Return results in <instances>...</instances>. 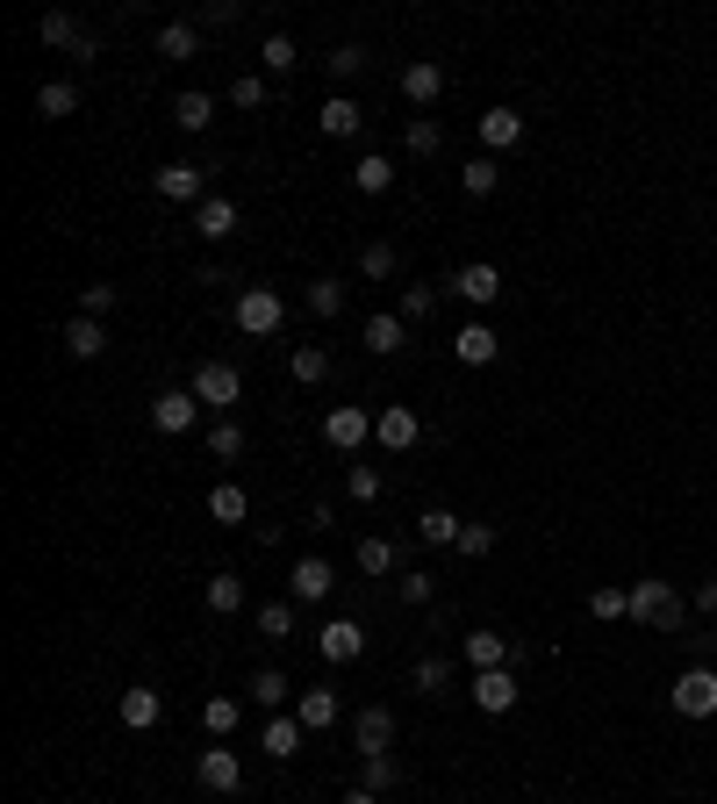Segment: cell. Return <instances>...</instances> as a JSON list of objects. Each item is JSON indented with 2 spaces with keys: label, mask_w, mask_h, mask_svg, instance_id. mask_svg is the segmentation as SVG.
<instances>
[{
  "label": "cell",
  "mask_w": 717,
  "mask_h": 804,
  "mask_svg": "<svg viewBox=\"0 0 717 804\" xmlns=\"http://www.w3.org/2000/svg\"><path fill=\"white\" fill-rule=\"evenodd\" d=\"M682 618H689V603L675 597V582H667V574H638V582H632V625L682 632Z\"/></svg>",
  "instance_id": "6da1fadb"
},
{
  "label": "cell",
  "mask_w": 717,
  "mask_h": 804,
  "mask_svg": "<svg viewBox=\"0 0 717 804\" xmlns=\"http://www.w3.org/2000/svg\"><path fill=\"white\" fill-rule=\"evenodd\" d=\"M187 388H194V403H202V409H216V417H231V409L244 403V374L231 367V359H202Z\"/></svg>",
  "instance_id": "7a4b0ae2"
},
{
  "label": "cell",
  "mask_w": 717,
  "mask_h": 804,
  "mask_svg": "<svg viewBox=\"0 0 717 804\" xmlns=\"http://www.w3.org/2000/svg\"><path fill=\"white\" fill-rule=\"evenodd\" d=\"M675 719H717V669L710 661L675 675Z\"/></svg>",
  "instance_id": "3957f363"
},
{
  "label": "cell",
  "mask_w": 717,
  "mask_h": 804,
  "mask_svg": "<svg viewBox=\"0 0 717 804\" xmlns=\"http://www.w3.org/2000/svg\"><path fill=\"white\" fill-rule=\"evenodd\" d=\"M158 202H180V208H202L208 202V180H202V165L194 159H173V165H158Z\"/></svg>",
  "instance_id": "277c9868"
},
{
  "label": "cell",
  "mask_w": 717,
  "mask_h": 804,
  "mask_svg": "<svg viewBox=\"0 0 717 804\" xmlns=\"http://www.w3.org/2000/svg\"><path fill=\"white\" fill-rule=\"evenodd\" d=\"M316 654H324V669H352L366 654V625L359 618H330V625L316 632Z\"/></svg>",
  "instance_id": "5b68a950"
},
{
  "label": "cell",
  "mask_w": 717,
  "mask_h": 804,
  "mask_svg": "<svg viewBox=\"0 0 717 804\" xmlns=\"http://www.w3.org/2000/svg\"><path fill=\"white\" fill-rule=\"evenodd\" d=\"M280 324H287V302L273 295V287H244V295H237V330H252V338H273Z\"/></svg>",
  "instance_id": "8992f818"
},
{
  "label": "cell",
  "mask_w": 717,
  "mask_h": 804,
  "mask_svg": "<svg viewBox=\"0 0 717 804\" xmlns=\"http://www.w3.org/2000/svg\"><path fill=\"white\" fill-rule=\"evenodd\" d=\"M417 438H423V417H417L409 403H388V409L373 417V446H380V452H409Z\"/></svg>",
  "instance_id": "52a82bcc"
},
{
  "label": "cell",
  "mask_w": 717,
  "mask_h": 804,
  "mask_svg": "<svg viewBox=\"0 0 717 804\" xmlns=\"http://www.w3.org/2000/svg\"><path fill=\"white\" fill-rule=\"evenodd\" d=\"M151 424H158V438H187L194 424H202V403H194V388H165V396L151 403Z\"/></svg>",
  "instance_id": "ba28073f"
},
{
  "label": "cell",
  "mask_w": 717,
  "mask_h": 804,
  "mask_svg": "<svg viewBox=\"0 0 717 804\" xmlns=\"http://www.w3.org/2000/svg\"><path fill=\"white\" fill-rule=\"evenodd\" d=\"M194 776H202V791H208V797H231V791H244V762H237L231 747H223V740H216V747H202Z\"/></svg>",
  "instance_id": "9c48e42d"
},
{
  "label": "cell",
  "mask_w": 717,
  "mask_h": 804,
  "mask_svg": "<svg viewBox=\"0 0 717 804\" xmlns=\"http://www.w3.org/2000/svg\"><path fill=\"white\" fill-rule=\"evenodd\" d=\"M366 438H373V417H366L359 403H338V409L324 417V446H330V452H359Z\"/></svg>",
  "instance_id": "30bf717a"
},
{
  "label": "cell",
  "mask_w": 717,
  "mask_h": 804,
  "mask_svg": "<svg viewBox=\"0 0 717 804\" xmlns=\"http://www.w3.org/2000/svg\"><path fill=\"white\" fill-rule=\"evenodd\" d=\"M330 582H338V574H330V560H324V553H301L295 568H287V597H295V603H324V597H330Z\"/></svg>",
  "instance_id": "8fae6325"
},
{
  "label": "cell",
  "mask_w": 717,
  "mask_h": 804,
  "mask_svg": "<svg viewBox=\"0 0 717 804\" xmlns=\"http://www.w3.org/2000/svg\"><path fill=\"white\" fill-rule=\"evenodd\" d=\"M452 295L474 302V309H495V302H502V266H488V259L460 266V273H452Z\"/></svg>",
  "instance_id": "7c38bea8"
},
{
  "label": "cell",
  "mask_w": 717,
  "mask_h": 804,
  "mask_svg": "<svg viewBox=\"0 0 717 804\" xmlns=\"http://www.w3.org/2000/svg\"><path fill=\"white\" fill-rule=\"evenodd\" d=\"M301 740H309V725H301L295 711H273V719H266V733H258V747H266L273 762H295V754H301Z\"/></svg>",
  "instance_id": "4fadbf2b"
},
{
  "label": "cell",
  "mask_w": 717,
  "mask_h": 804,
  "mask_svg": "<svg viewBox=\"0 0 717 804\" xmlns=\"http://www.w3.org/2000/svg\"><path fill=\"white\" fill-rule=\"evenodd\" d=\"M516 696H524V690H516V675H510V669H481V675H474V704L488 711V719L516 711Z\"/></svg>",
  "instance_id": "5bb4252c"
},
{
  "label": "cell",
  "mask_w": 717,
  "mask_h": 804,
  "mask_svg": "<svg viewBox=\"0 0 717 804\" xmlns=\"http://www.w3.org/2000/svg\"><path fill=\"white\" fill-rule=\"evenodd\" d=\"M352 560H359V574H402V568H409V546L373 532V539H359V553H352Z\"/></svg>",
  "instance_id": "9a60e30c"
},
{
  "label": "cell",
  "mask_w": 717,
  "mask_h": 804,
  "mask_svg": "<svg viewBox=\"0 0 717 804\" xmlns=\"http://www.w3.org/2000/svg\"><path fill=\"white\" fill-rule=\"evenodd\" d=\"M115 719L130 725V733H151V725L165 719V696L158 690H144V682H136V690H122V704H115Z\"/></svg>",
  "instance_id": "2e32d148"
},
{
  "label": "cell",
  "mask_w": 717,
  "mask_h": 804,
  "mask_svg": "<svg viewBox=\"0 0 717 804\" xmlns=\"http://www.w3.org/2000/svg\"><path fill=\"white\" fill-rule=\"evenodd\" d=\"M438 94H445V65H438V58H417V65H402V101L431 109Z\"/></svg>",
  "instance_id": "e0dca14e"
},
{
  "label": "cell",
  "mask_w": 717,
  "mask_h": 804,
  "mask_svg": "<svg viewBox=\"0 0 717 804\" xmlns=\"http://www.w3.org/2000/svg\"><path fill=\"white\" fill-rule=\"evenodd\" d=\"M516 144H524V115L516 109H488L481 115V151L495 159V151H516Z\"/></svg>",
  "instance_id": "ac0fdd59"
},
{
  "label": "cell",
  "mask_w": 717,
  "mask_h": 804,
  "mask_svg": "<svg viewBox=\"0 0 717 804\" xmlns=\"http://www.w3.org/2000/svg\"><path fill=\"white\" fill-rule=\"evenodd\" d=\"M316 123H324V136H330V144H345V136H359V123H366V109H359L352 94H330L324 109H316Z\"/></svg>",
  "instance_id": "d6986e66"
},
{
  "label": "cell",
  "mask_w": 717,
  "mask_h": 804,
  "mask_svg": "<svg viewBox=\"0 0 717 804\" xmlns=\"http://www.w3.org/2000/svg\"><path fill=\"white\" fill-rule=\"evenodd\" d=\"M352 740H359V754H388V740H395V711H388V704H366L359 719H352Z\"/></svg>",
  "instance_id": "ffe728a7"
},
{
  "label": "cell",
  "mask_w": 717,
  "mask_h": 804,
  "mask_svg": "<svg viewBox=\"0 0 717 804\" xmlns=\"http://www.w3.org/2000/svg\"><path fill=\"white\" fill-rule=\"evenodd\" d=\"M295 719L309 725V733H330V725L345 719V704H338V690H301L295 696Z\"/></svg>",
  "instance_id": "44dd1931"
},
{
  "label": "cell",
  "mask_w": 717,
  "mask_h": 804,
  "mask_svg": "<svg viewBox=\"0 0 717 804\" xmlns=\"http://www.w3.org/2000/svg\"><path fill=\"white\" fill-rule=\"evenodd\" d=\"M194 231H202L208 245H223V237L237 231V202H231V194H208V202L194 208Z\"/></svg>",
  "instance_id": "7402d4cb"
},
{
  "label": "cell",
  "mask_w": 717,
  "mask_h": 804,
  "mask_svg": "<svg viewBox=\"0 0 717 804\" xmlns=\"http://www.w3.org/2000/svg\"><path fill=\"white\" fill-rule=\"evenodd\" d=\"M452 353H460V367H488V359L502 353V338H495V324H467L460 338H452Z\"/></svg>",
  "instance_id": "603a6c76"
},
{
  "label": "cell",
  "mask_w": 717,
  "mask_h": 804,
  "mask_svg": "<svg viewBox=\"0 0 717 804\" xmlns=\"http://www.w3.org/2000/svg\"><path fill=\"white\" fill-rule=\"evenodd\" d=\"M65 353H72V359H101V353H109V324H94V316H72V324H65Z\"/></svg>",
  "instance_id": "cb8c5ba5"
},
{
  "label": "cell",
  "mask_w": 717,
  "mask_h": 804,
  "mask_svg": "<svg viewBox=\"0 0 717 804\" xmlns=\"http://www.w3.org/2000/svg\"><path fill=\"white\" fill-rule=\"evenodd\" d=\"M510 632H467V661H474V675L481 669H510Z\"/></svg>",
  "instance_id": "d4e9b609"
},
{
  "label": "cell",
  "mask_w": 717,
  "mask_h": 804,
  "mask_svg": "<svg viewBox=\"0 0 717 804\" xmlns=\"http://www.w3.org/2000/svg\"><path fill=\"white\" fill-rule=\"evenodd\" d=\"M252 696L266 704V719H273V711H295V696H301V690H295V682H287L280 669H258V675H252Z\"/></svg>",
  "instance_id": "484cf974"
},
{
  "label": "cell",
  "mask_w": 717,
  "mask_h": 804,
  "mask_svg": "<svg viewBox=\"0 0 717 804\" xmlns=\"http://www.w3.org/2000/svg\"><path fill=\"white\" fill-rule=\"evenodd\" d=\"M194 51H202V29H194V22H165L158 29V58H165V65H187Z\"/></svg>",
  "instance_id": "4316f807"
},
{
  "label": "cell",
  "mask_w": 717,
  "mask_h": 804,
  "mask_svg": "<svg viewBox=\"0 0 717 804\" xmlns=\"http://www.w3.org/2000/svg\"><path fill=\"white\" fill-rule=\"evenodd\" d=\"M72 109H80V86H72V80H43L37 86V115H43V123H65Z\"/></svg>",
  "instance_id": "83f0119b"
},
{
  "label": "cell",
  "mask_w": 717,
  "mask_h": 804,
  "mask_svg": "<svg viewBox=\"0 0 717 804\" xmlns=\"http://www.w3.org/2000/svg\"><path fill=\"white\" fill-rule=\"evenodd\" d=\"M395 783H402V762H395V754H359V791L388 797Z\"/></svg>",
  "instance_id": "f1b7e54d"
},
{
  "label": "cell",
  "mask_w": 717,
  "mask_h": 804,
  "mask_svg": "<svg viewBox=\"0 0 717 804\" xmlns=\"http://www.w3.org/2000/svg\"><path fill=\"white\" fill-rule=\"evenodd\" d=\"M402 338H409V324H402V316H388V309H380V316H366V353H380V359H388V353H402Z\"/></svg>",
  "instance_id": "f546056e"
},
{
  "label": "cell",
  "mask_w": 717,
  "mask_h": 804,
  "mask_svg": "<svg viewBox=\"0 0 717 804\" xmlns=\"http://www.w3.org/2000/svg\"><path fill=\"white\" fill-rule=\"evenodd\" d=\"M258 632H266L273 647L280 640H295V597H273V603H258V618H252Z\"/></svg>",
  "instance_id": "4dcf8cb0"
},
{
  "label": "cell",
  "mask_w": 717,
  "mask_h": 804,
  "mask_svg": "<svg viewBox=\"0 0 717 804\" xmlns=\"http://www.w3.org/2000/svg\"><path fill=\"white\" fill-rule=\"evenodd\" d=\"M244 510H252V496H244L237 481H216V489H208V518L216 525H244Z\"/></svg>",
  "instance_id": "1f68e13d"
},
{
  "label": "cell",
  "mask_w": 717,
  "mask_h": 804,
  "mask_svg": "<svg viewBox=\"0 0 717 804\" xmlns=\"http://www.w3.org/2000/svg\"><path fill=\"white\" fill-rule=\"evenodd\" d=\"M202 603H208L216 618H237V611H244V582H237V574H208Z\"/></svg>",
  "instance_id": "d6a6232c"
},
{
  "label": "cell",
  "mask_w": 717,
  "mask_h": 804,
  "mask_svg": "<svg viewBox=\"0 0 717 804\" xmlns=\"http://www.w3.org/2000/svg\"><path fill=\"white\" fill-rule=\"evenodd\" d=\"M460 532H467V518H452V510H423V518H417V539L423 546H460Z\"/></svg>",
  "instance_id": "836d02e7"
},
{
  "label": "cell",
  "mask_w": 717,
  "mask_h": 804,
  "mask_svg": "<svg viewBox=\"0 0 717 804\" xmlns=\"http://www.w3.org/2000/svg\"><path fill=\"white\" fill-rule=\"evenodd\" d=\"M460 187L474 194V202H488V194L502 187V165H495V159H488V151H481V159H467V165H460Z\"/></svg>",
  "instance_id": "e575fe53"
},
{
  "label": "cell",
  "mask_w": 717,
  "mask_h": 804,
  "mask_svg": "<svg viewBox=\"0 0 717 804\" xmlns=\"http://www.w3.org/2000/svg\"><path fill=\"white\" fill-rule=\"evenodd\" d=\"M37 37L51 43V51H80L86 22H80V14H43V22H37Z\"/></svg>",
  "instance_id": "d590c367"
},
{
  "label": "cell",
  "mask_w": 717,
  "mask_h": 804,
  "mask_svg": "<svg viewBox=\"0 0 717 804\" xmlns=\"http://www.w3.org/2000/svg\"><path fill=\"white\" fill-rule=\"evenodd\" d=\"M287 367H295V381H301V388L330 381V345H295V359H287Z\"/></svg>",
  "instance_id": "8d00e7d4"
},
{
  "label": "cell",
  "mask_w": 717,
  "mask_h": 804,
  "mask_svg": "<svg viewBox=\"0 0 717 804\" xmlns=\"http://www.w3.org/2000/svg\"><path fill=\"white\" fill-rule=\"evenodd\" d=\"M173 123L202 136L208 123H216V94H180V101H173Z\"/></svg>",
  "instance_id": "74e56055"
},
{
  "label": "cell",
  "mask_w": 717,
  "mask_h": 804,
  "mask_svg": "<svg viewBox=\"0 0 717 804\" xmlns=\"http://www.w3.org/2000/svg\"><path fill=\"white\" fill-rule=\"evenodd\" d=\"M202 725H208V740H231L237 725H244V711H237V696H208L202 704Z\"/></svg>",
  "instance_id": "f35d334b"
},
{
  "label": "cell",
  "mask_w": 717,
  "mask_h": 804,
  "mask_svg": "<svg viewBox=\"0 0 717 804\" xmlns=\"http://www.w3.org/2000/svg\"><path fill=\"white\" fill-rule=\"evenodd\" d=\"M352 187H359V194H388V187H395V165L380 159V151H366V159L352 165Z\"/></svg>",
  "instance_id": "ab89813d"
},
{
  "label": "cell",
  "mask_w": 717,
  "mask_h": 804,
  "mask_svg": "<svg viewBox=\"0 0 717 804\" xmlns=\"http://www.w3.org/2000/svg\"><path fill=\"white\" fill-rule=\"evenodd\" d=\"M345 496H352V503H380V467L373 460H352V467H345Z\"/></svg>",
  "instance_id": "60d3db41"
},
{
  "label": "cell",
  "mask_w": 717,
  "mask_h": 804,
  "mask_svg": "<svg viewBox=\"0 0 717 804\" xmlns=\"http://www.w3.org/2000/svg\"><path fill=\"white\" fill-rule=\"evenodd\" d=\"M431 309H438V287H431V281H409V287H402V309H395V316H402V324H423Z\"/></svg>",
  "instance_id": "b9f144b4"
},
{
  "label": "cell",
  "mask_w": 717,
  "mask_h": 804,
  "mask_svg": "<svg viewBox=\"0 0 717 804\" xmlns=\"http://www.w3.org/2000/svg\"><path fill=\"white\" fill-rule=\"evenodd\" d=\"M438 144H445V130H438V123H431V115H417V123H409V130H402V151H409V159H431V151H438Z\"/></svg>",
  "instance_id": "7bdbcfd3"
},
{
  "label": "cell",
  "mask_w": 717,
  "mask_h": 804,
  "mask_svg": "<svg viewBox=\"0 0 717 804\" xmlns=\"http://www.w3.org/2000/svg\"><path fill=\"white\" fill-rule=\"evenodd\" d=\"M301 302H309V316H324V324H330V316L345 309V281H309V295H301Z\"/></svg>",
  "instance_id": "ee69618b"
},
{
  "label": "cell",
  "mask_w": 717,
  "mask_h": 804,
  "mask_svg": "<svg viewBox=\"0 0 717 804\" xmlns=\"http://www.w3.org/2000/svg\"><path fill=\"white\" fill-rule=\"evenodd\" d=\"M208 452H216V460H244V424H237V417H216V431H208Z\"/></svg>",
  "instance_id": "f6af8a7d"
},
{
  "label": "cell",
  "mask_w": 717,
  "mask_h": 804,
  "mask_svg": "<svg viewBox=\"0 0 717 804\" xmlns=\"http://www.w3.org/2000/svg\"><path fill=\"white\" fill-rule=\"evenodd\" d=\"M588 618H603V625L632 618V589H596V597H588Z\"/></svg>",
  "instance_id": "bcb514c9"
},
{
  "label": "cell",
  "mask_w": 717,
  "mask_h": 804,
  "mask_svg": "<svg viewBox=\"0 0 717 804\" xmlns=\"http://www.w3.org/2000/svg\"><path fill=\"white\" fill-rule=\"evenodd\" d=\"M395 266H402V252H395V245H380V237H373V245L359 252V273H366V281H388Z\"/></svg>",
  "instance_id": "7dc6e473"
},
{
  "label": "cell",
  "mask_w": 717,
  "mask_h": 804,
  "mask_svg": "<svg viewBox=\"0 0 717 804\" xmlns=\"http://www.w3.org/2000/svg\"><path fill=\"white\" fill-rule=\"evenodd\" d=\"M258 58H266V72H295V37H280V29H273V37L258 43Z\"/></svg>",
  "instance_id": "c3c4849f"
},
{
  "label": "cell",
  "mask_w": 717,
  "mask_h": 804,
  "mask_svg": "<svg viewBox=\"0 0 717 804\" xmlns=\"http://www.w3.org/2000/svg\"><path fill=\"white\" fill-rule=\"evenodd\" d=\"M237 14H244L237 0H202V8H194V29H231Z\"/></svg>",
  "instance_id": "681fc988"
},
{
  "label": "cell",
  "mask_w": 717,
  "mask_h": 804,
  "mask_svg": "<svg viewBox=\"0 0 717 804\" xmlns=\"http://www.w3.org/2000/svg\"><path fill=\"white\" fill-rule=\"evenodd\" d=\"M109 309H115V287H109V281L80 287V316H94V324H109Z\"/></svg>",
  "instance_id": "f907efd6"
},
{
  "label": "cell",
  "mask_w": 717,
  "mask_h": 804,
  "mask_svg": "<svg viewBox=\"0 0 717 804\" xmlns=\"http://www.w3.org/2000/svg\"><path fill=\"white\" fill-rule=\"evenodd\" d=\"M452 553H467V560H488V553H495V525H467Z\"/></svg>",
  "instance_id": "816d5d0a"
},
{
  "label": "cell",
  "mask_w": 717,
  "mask_h": 804,
  "mask_svg": "<svg viewBox=\"0 0 717 804\" xmlns=\"http://www.w3.org/2000/svg\"><path fill=\"white\" fill-rule=\"evenodd\" d=\"M352 72H366V43H338L330 51V80H352Z\"/></svg>",
  "instance_id": "f5cc1de1"
},
{
  "label": "cell",
  "mask_w": 717,
  "mask_h": 804,
  "mask_svg": "<svg viewBox=\"0 0 717 804\" xmlns=\"http://www.w3.org/2000/svg\"><path fill=\"white\" fill-rule=\"evenodd\" d=\"M431 597H438L431 574H423V568H402V603H431Z\"/></svg>",
  "instance_id": "db71d44e"
},
{
  "label": "cell",
  "mask_w": 717,
  "mask_h": 804,
  "mask_svg": "<svg viewBox=\"0 0 717 804\" xmlns=\"http://www.w3.org/2000/svg\"><path fill=\"white\" fill-rule=\"evenodd\" d=\"M231 109H266V80H252V72H244V80L231 86Z\"/></svg>",
  "instance_id": "11a10c76"
},
{
  "label": "cell",
  "mask_w": 717,
  "mask_h": 804,
  "mask_svg": "<svg viewBox=\"0 0 717 804\" xmlns=\"http://www.w3.org/2000/svg\"><path fill=\"white\" fill-rule=\"evenodd\" d=\"M417 690H423V696L445 690V661H438V654H423V661H417Z\"/></svg>",
  "instance_id": "9f6ffc18"
},
{
  "label": "cell",
  "mask_w": 717,
  "mask_h": 804,
  "mask_svg": "<svg viewBox=\"0 0 717 804\" xmlns=\"http://www.w3.org/2000/svg\"><path fill=\"white\" fill-rule=\"evenodd\" d=\"M696 611H704V618H717V574H710L704 589H696Z\"/></svg>",
  "instance_id": "6f0895ef"
},
{
  "label": "cell",
  "mask_w": 717,
  "mask_h": 804,
  "mask_svg": "<svg viewBox=\"0 0 717 804\" xmlns=\"http://www.w3.org/2000/svg\"><path fill=\"white\" fill-rule=\"evenodd\" d=\"M338 804H380V797H373V791H359V783H352V791H345Z\"/></svg>",
  "instance_id": "680465c9"
}]
</instances>
